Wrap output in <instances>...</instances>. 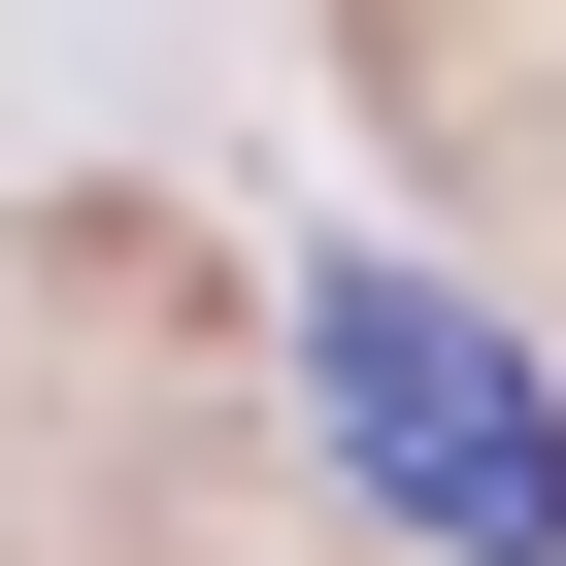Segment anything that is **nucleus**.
I'll return each mask as SVG.
<instances>
[{
	"mask_svg": "<svg viewBox=\"0 0 566 566\" xmlns=\"http://www.w3.org/2000/svg\"><path fill=\"white\" fill-rule=\"evenodd\" d=\"M301 433L367 533L433 566H566V400L500 367V301H433V266H301Z\"/></svg>",
	"mask_w": 566,
	"mask_h": 566,
	"instance_id": "f257e3e1",
	"label": "nucleus"
}]
</instances>
